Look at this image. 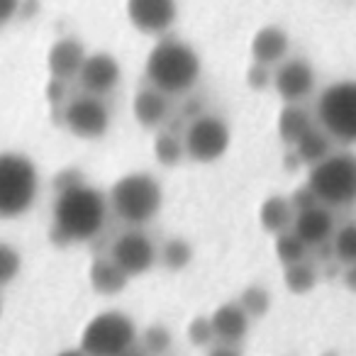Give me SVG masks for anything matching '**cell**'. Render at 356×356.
Returning a JSON list of instances; mask_svg holds the SVG:
<instances>
[{"mask_svg":"<svg viewBox=\"0 0 356 356\" xmlns=\"http://www.w3.org/2000/svg\"><path fill=\"white\" fill-rule=\"evenodd\" d=\"M108 195L88 184L56 193L54 225L49 232L51 242L69 247L95 239L108 222Z\"/></svg>","mask_w":356,"mask_h":356,"instance_id":"obj_1","label":"cell"},{"mask_svg":"<svg viewBox=\"0 0 356 356\" xmlns=\"http://www.w3.org/2000/svg\"><path fill=\"white\" fill-rule=\"evenodd\" d=\"M200 56L188 42L163 37L152 47L144 64L149 86L166 95H184L200 79Z\"/></svg>","mask_w":356,"mask_h":356,"instance_id":"obj_2","label":"cell"},{"mask_svg":"<svg viewBox=\"0 0 356 356\" xmlns=\"http://www.w3.org/2000/svg\"><path fill=\"white\" fill-rule=\"evenodd\" d=\"M40 195V171L22 152H0V220L30 213Z\"/></svg>","mask_w":356,"mask_h":356,"instance_id":"obj_3","label":"cell"},{"mask_svg":"<svg viewBox=\"0 0 356 356\" xmlns=\"http://www.w3.org/2000/svg\"><path fill=\"white\" fill-rule=\"evenodd\" d=\"M110 208L124 225L142 227L152 222L163 205V188L152 173L134 171L118 178L110 188Z\"/></svg>","mask_w":356,"mask_h":356,"instance_id":"obj_4","label":"cell"},{"mask_svg":"<svg viewBox=\"0 0 356 356\" xmlns=\"http://www.w3.org/2000/svg\"><path fill=\"white\" fill-rule=\"evenodd\" d=\"M307 186L325 208H349L356 203V154L332 152L310 168Z\"/></svg>","mask_w":356,"mask_h":356,"instance_id":"obj_5","label":"cell"},{"mask_svg":"<svg viewBox=\"0 0 356 356\" xmlns=\"http://www.w3.org/2000/svg\"><path fill=\"white\" fill-rule=\"evenodd\" d=\"M137 325L122 310L98 312L81 332V349L88 356H124L137 341Z\"/></svg>","mask_w":356,"mask_h":356,"instance_id":"obj_6","label":"cell"},{"mask_svg":"<svg viewBox=\"0 0 356 356\" xmlns=\"http://www.w3.org/2000/svg\"><path fill=\"white\" fill-rule=\"evenodd\" d=\"M317 124L337 142L356 144V81H337L322 90Z\"/></svg>","mask_w":356,"mask_h":356,"instance_id":"obj_7","label":"cell"},{"mask_svg":"<svg viewBox=\"0 0 356 356\" xmlns=\"http://www.w3.org/2000/svg\"><path fill=\"white\" fill-rule=\"evenodd\" d=\"M229 127L218 115H200L198 120L188 122L184 132L186 156L198 163H215L229 149Z\"/></svg>","mask_w":356,"mask_h":356,"instance_id":"obj_8","label":"cell"},{"mask_svg":"<svg viewBox=\"0 0 356 356\" xmlns=\"http://www.w3.org/2000/svg\"><path fill=\"white\" fill-rule=\"evenodd\" d=\"M56 118L64 122L74 137L79 139H100L110 129V110L98 95H79V98L69 100L64 108L59 110Z\"/></svg>","mask_w":356,"mask_h":356,"instance_id":"obj_9","label":"cell"},{"mask_svg":"<svg viewBox=\"0 0 356 356\" xmlns=\"http://www.w3.org/2000/svg\"><path fill=\"white\" fill-rule=\"evenodd\" d=\"M110 257L129 278L152 271L154 264L159 261V252L154 247L152 237L144 234L142 229H127V232L120 234L113 242Z\"/></svg>","mask_w":356,"mask_h":356,"instance_id":"obj_10","label":"cell"},{"mask_svg":"<svg viewBox=\"0 0 356 356\" xmlns=\"http://www.w3.org/2000/svg\"><path fill=\"white\" fill-rule=\"evenodd\" d=\"M124 10L134 30L149 37L166 35L178 17L176 0H127Z\"/></svg>","mask_w":356,"mask_h":356,"instance_id":"obj_11","label":"cell"},{"mask_svg":"<svg viewBox=\"0 0 356 356\" xmlns=\"http://www.w3.org/2000/svg\"><path fill=\"white\" fill-rule=\"evenodd\" d=\"M315 69L305 59H286L273 69V90L288 105H300L315 90Z\"/></svg>","mask_w":356,"mask_h":356,"instance_id":"obj_12","label":"cell"},{"mask_svg":"<svg viewBox=\"0 0 356 356\" xmlns=\"http://www.w3.org/2000/svg\"><path fill=\"white\" fill-rule=\"evenodd\" d=\"M120 79H122L120 61L113 54H108V51L88 54V59L83 61V69L79 74V83L83 88V93L98 95V98L113 93L118 88Z\"/></svg>","mask_w":356,"mask_h":356,"instance_id":"obj_13","label":"cell"},{"mask_svg":"<svg viewBox=\"0 0 356 356\" xmlns=\"http://www.w3.org/2000/svg\"><path fill=\"white\" fill-rule=\"evenodd\" d=\"M293 232L302 239L310 249L322 247L334 237V215L325 205H315L310 210H300L293 220Z\"/></svg>","mask_w":356,"mask_h":356,"instance_id":"obj_14","label":"cell"},{"mask_svg":"<svg viewBox=\"0 0 356 356\" xmlns=\"http://www.w3.org/2000/svg\"><path fill=\"white\" fill-rule=\"evenodd\" d=\"M132 113L144 129H163L171 120V95L161 93L154 86L139 88L132 100Z\"/></svg>","mask_w":356,"mask_h":356,"instance_id":"obj_15","label":"cell"},{"mask_svg":"<svg viewBox=\"0 0 356 356\" xmlns=\"http://www.w3.org/2000/svg\"><path fill=\"white\" fill-rule=\"evenodd\" d=\"M88 59L86 54V47L81 44V40L76 37H61L51 44L49 54H47V69H49L51 79H79L81 69H83V61Z\"/></svg>","mask_w":356,"mask_h":356,"instance_id":"obj_16","label":"cell"},{"mask_svg":"<svg viewBox=\"0 0 356 356\" xmlns=\"http://www.w3.org/2000/svg\"><path fill=\"white\" fill-rule=\"evenodd\" d=\"M210 320H213L215 339L222 344H242L244 337L249 334V325H252V317L239 305V300L220 305L210 315Z\"/></svg>","mask_w":356,"mask_h":356,"instance_id":"obj_17","label":"cell"},{"mask_svg":"<svg viewBox=\"0 0 356 356\" xmlns=\"http://www.w3.org/2000/svg\"><path fill=\"white\" fill-rule=\"evenodd\" d=\"M254 64L276 69L288 59V35L281 27H261L252 40Z\"/></svg>","mask_w":356,"mask_h":356,"instance_id":"obj_18","label":"cell"},{"mask_svg":"<svg viewBox=\"0 0 356 356\" xmlns=\"http://www.w3.org/2000/svg\"><path fill=\"white\" fill-rule=\"evenodd\" d=\"M317 122L312 120V115L307 113L302 105H286L278 115V137L283 139V144L296 147L310 129H315Z\"/></svg>","mask_w":356,"mask_h":356,"instance_id":"obj_19","label":"cell"},{"mask_svg":"<svg viewBox=\"0 0 356 356\" xmlns=\"http://www.w3.org/2000/svg\"><path fill=\"white\" fill-rule=\"evenodd\" d=\"M259 220H261V227L266 232L271 234L288 232V229H293L296 208H293L291 198H286V195H271L259 208Z\"/></svg>","mask_w":356,"mask_h":356,"instance_id":"obj_20","label":"cell"},{"mask_svg":"<svg viewBox=\"0 0 356 356\" xmlns=\"http://www.w3.org/2000/svg\"><path fill=\"white\" fill-rule=\"evenodd\" d=\"M90 286L93 291L103 293V296H115V293L124 291L129 276L113 261V257H98L90 266Z\"/></svg>","mask_w":356,"mask_h":356,"instance_id":"obj_21","label":"cell"},{"mask_svg":"<svg viewBox=\"0 0 356 356\" xmlns=\"http://www.w3.org/2000/svg\"><path fill=\"white\" fill-rule=\"evenodd\" d=\"M293 154L298 156V161L312 168L332 154V137L322 127H315L293 147Z\"/></svg>","mask_w":356,"mask_h":356,"instance_id":"obj_22","label":"cell"},{"mask_svg":"<svg viewBox=\"0 0 356 356\" xmlns=\"http://www.w3.org/2000/svg\"><path fill=\"white\" fill-rule=\"evenodd\" d=\"M154 156H156L159 163L163 166H178L181 159L186 156V144L184 137H178L171 129H159L156 139H154Z\"/></svg>","mask_w":356,"mask_h":356,"instance_id":"obj_23","label":"cell"},{"mask_svg":"<svg viewBox=\"0 0 356 356\" xmlns=\"http://www.w3.org/2000/svg\"><path fill=\"white\" fill-rule=\"evenodd\" d=\"M159 261L171 271H181L193 261V247L184 237H171L163 242L161 252H159Z\"/></svg>","mask_w":356,"mask_h":356,"instance_id":"obj_24","label":"cell"},{"mask_svg":"<svg viewBox=\"0 0 356 356\" xmlns=\"http://www.w3.org/2000/svg\"><path fill=\"white\" fill-rule=\"evenodd\" d=\"M307 249H310V247H307V244L302 242V239L298 237L293 229L276 234V257H278V261H281L283 266H293V264L305 261Z\"/></svg>","mask_w":356,"mask_h":356,"instance_id":"obj_25","label":"cell"},{"mask_svg":"<svg viewBox=\"0 0 356 356\" xmlns=\"http://www.w3.org/2000/svg\"><path fill=\"white\" fill-rule=\"evenodd\" d=\"M286 286L291 293H310L312 288L317 286V271L312 268V264L300 261V264H293V266H286Z\"/></svg>","mask_w":356,"mask_h":356,"instance_id":"obj_26","label":"cell"},{"mask_svg":"<svg viewBox=\"0 0 356 356\" xmlns=\"http://www.w3.org/2000/svg\"><path fill=\"white\" fill-rule=\"evenodd\" d=\"M332 252L346 266L356 264V222H349L341 229H337L334 237H332Z\"/></svg>","mask_w":356,"mask_h":356,"instance_id":"obj_27","label":"cell"},{"mask_svg":"<svg viewBox=\"0 0 356 356\" xmlns=\"http://www.w3.org/2000/svg\"><path fill=\"white\" fill-rule=\"evenodd\" d=\"M239 305L247 310V315L252 317V320H259V317L266 315L268 307H271V293L264 286H249V288H244L242 296H239Z\"/></svg>","mask_w":356,"mask_h":356,"instance_id":"obj_28","label":"cell"},{"mask_svg":"<svg viewBox=\"0 0 356 356\" xmlns=\"http://www.w3.org/2000/svg\"><path fill=\"white\" fill-rule=\"evenodd\" d=\"M173 344V334L168 327L163 325H152L144 330L142 334V346L149 356H163Z\"/></svg>","mask_w":356,"mask_h":356,"instance_id":"obj_29","label":"cell"},{"mask_svg":"<svg viewBox=\"0 0 356 356\" xmlns=\"http://www.w3.org/2000/svg\"><path fill=\"white\" fill-rule=\"evenodd\" d=\"M22 268V257L13 244L0 242V288L8 286L17 278Z\"/></svg>","mask_w":356,"mask_h":356,"instance_id":"obj_30","label":"cell"},{"mask_svg":"<svg viewBox=\"0 0 356 356\" xmlns=\"http://www.w3.org/2000/svg\"><path fill=\"white\" fill-rule=\"evenodd\" d=\"M188 339H191V344L193 346H198V349H205V346H213L215 341V330H213V320L210 317H203V315H198V317H193V322L188 325Z\"/></svg>","mask_w":356,"mask_h":356,"instance_id":"obj_31","label":"cell"},{"mask_svg":"<svg viewBox=\"0 0 356 356\" xmlns=\"http://www.w3.org/2000/svg\"><path fill=\"white\" fill-rule=\"evenodd\" d=\"M247 83L252 90H266L273 88V71L264 64H252L247 71Z\"/></svg>","mask_w":356,"mask_h":356,"instance_id":"obj_32","label":"cell"},{"mask_svg":"<svg viewBox=\"0 0 356 356\" xmlns=\"http://www.w3.org/2000/svg\"><path fill=\"white\" fill-rule=\"evenodd\" d=\"M81 184H86V178L79 168H64V171L54 176V191L56 193H64V191L76 188V186H81Z\"/></svg>","mask_w":356,"mask_h":356,"instance_id":"obj_33","label":"cell"},{"mask_svg":"<svg viewBox=\"0 0 356 356\" xmlns=\"http://www.w3.org/2000/svg\"><path fill=\"white\" fill-rule=\"evenodd\" d=\"M66 83H69V81H61V79H49V83H47V98L59 110L69 103V86Z\"/></svg>","mask_w":356,"mask_h":356,"instance_id":"obj_34","label":"cell"},{"mask_svg":"<svg viewBox=\"0 0 356 356\" xmlns=\"http://www.w3.org/2000/svg\"><path fill=\"white\" fill-rule=\"evenodd\" d=\"M291 203H293V208H296V213H300V210H310V208H315V205H320V200L312 193L310 186H305V188H298L296 193L291 195Z\"/></svg>","mask_w":356,"mask_h":356,"instance_id":"obj_35","label":"cell"},{"mask_svg":"<svg viewBox=\"0 0 356 356\" xmlns=\"http://www.w3.org/2000/svg\"><path fill=\"white\" fill-rule=\"evenodd\" d=\"M22 0H0V27L8 25L20 13Z\"/></svg>","mask_w":356,"mask_h":356,"instance_id":"obj_36","label":"cell"},{"mask_svg":"<svg viewBox=\"0 0 356 356\" xmlns=\"http://www.w3.org/2000/svg\"><path fill=\"white\" fill-rule=\"evenodd\" d=\"M181 113H184L186 122H193V120H198L200 115H205L203 113V105H200L198 98H188V100H186L184 108H181Z\"/></svg>","mask_w":356,"mask_h":356,"instance_id":"obj_37","label":"cell"},{"mask_svg":"<svg viewBox=\"0 0 356 356\" xmlns=\"http://www.w3.org/2000/svg\"><path fill=\"white\" fill-rule=\"evenodd\" d=\"M208 356H242L239 344H222V341H215L208 349Z\"/></svg>","mask_w":356,"mask_h":356,"instance_id":"obj_38","label":"cell"},{"mask_svg":"<svg viewBox=\"0 0 356 356\" xmlns=\"http://www.w3.org/2000/svg\"><path fill=\"white\" fill-rule=\"evenodd\" d=\"M344 286L349 288V291L356 293V264L346 266V271H344Z\"/></svg>","mask_w":356,"mask_h":356,"instance_id":"obj_39","label":"cell"},{"mask_svg":"<svg viewBox=\"0 0 356 356\" xmlns=\"http://www.w3.org/2000/svg\"><path fill=\"white\" fill-rule=\"evenodd\" d=\"M56 356H88V354H86V351L81 349V346H76V349H64V351H59Z\"/></svg>","mask_w":356,"mask_h":356,"instance_id":"obj_40","label":"cell"},{"mask_svg":"<svg viewBox=\"0 0 356 356\" xmlns=\"http://www.w3.org/2000/svg\"><path fill=\"white\" fill-rule=\"evenodd\" d=\"M0 317H3V302H0Z\"/></svg>","mask_w":356,"mask_h":356,"instance_id":"obj_41","label":"cell"},{"mask_svg":"<svg viewBox=\"0 0 356 356\" xmlns=\"http://www.w3.org/2000/svg\"><path fill=\"white\" fill-rule=\"evenodd\" d=\"M124 356H139V354H132V351H129V354H124Z\"/></svg>","mask_w":356,"mask_h":356,"instance_id":"obj_42","label":"cell"}]
</instances>
